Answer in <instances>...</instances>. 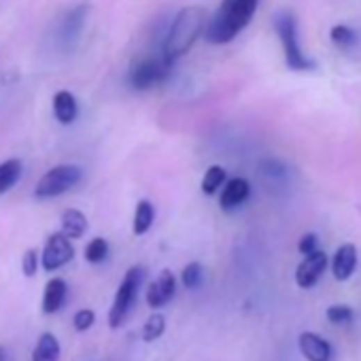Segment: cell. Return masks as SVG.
Masks as SVG:
<instances>
[{
  "mask_svg": "<svg viewBox=\"0 0 361 361\" xmlns=\"http://www.w3.org/2000/svg\"><path fill=\"white\" fill-rule=\"evenodd\" d=\"M257 3L259 0H221L215 15L207 22V41L213 45H225L234 41L238 32H243L251 24L257 11Z\"/></svg>",
  "mask_w": 361,
  "mask_h": 361,
  "instance_id": "6da1fadb",
  "label": "cell"
},
{
  "mask_svg": "<svg viewBox=\"0 0 361 361\" xmlns=\"http://www.w3.org/2000/svg\"><path fill=\"white\" fill-rule=\"evenodd\" d=\"M207 9L204 7H185L177 13L168 34H166V41H164V58L168 62H175L179 58H183L193 45L200 36L204 34L207 28Z\"/></svg>",
  "mask_w": 361,
  "mask_h": 361,
  "instance_id": "7a4b0ae2",
  "label": "cell"
},
{
  "mask_svg": "<svg viewBox=\"0 0 361 361\" xmlns=\"http://www.w3.org/2000/svg\"><path fill=\"white\" fill-rule=\"evenodd\" d=\"M274 28L276 34L283 43L285 51V62L291 70H310L314 64L302 54V47L298 43V22L291 11H280L274 17Z\"/></svg>",
  "mask_w": 361,
  "mask_h": 361,
  "instance_id": "3957f363",
  "label": "cell"
},
{
  "mask_svg": "<svg viewBox=\"0 0 361 361\" xmlns=\"http://www.w3.org/2000/svg\"><path fill=\"white\" fill-rule=\"evenodd\" d=\"M141 280H143V270L138 266L130 268L122 280V285L117 287V294H115V300H113V306L109 310V326L113 330L122 328V323L126 321L134 300H136V294H138V287H141Z\"/></svg>",
  "mask_w": 361,
  "mask_h": 361,
  "instance_id": "277c9868",
  "label": "cell"
},
{
  "mask_svg": "<svg viewBox=\"0 0 361 361\" xmlns=\"http://www.w3.org/2000/svg\"><path fill=\"white\" fill-rule=\"evenodd\" d=\"M83 173L79 166H70V164H62L56 166L51 170H47L41 181L34 187V195L38 200H47V198H56L66 193L68 189H72L79 181H81Z\"/></svg>",
  "mask_w": 361,
  "mask_h": 361,
  "instance_id": "5b68a950",
  "label": "cell"
},
{
  "mask_svg": "<svg viewBox=\"0 0 361 361\" xmlns=\"http://www.w3.org/2000/svg\"><path fill=\"white\" fill-rule=\"evenodd\" d=\"M170 66H173V62H168L164 56L159 60H155V58L141 60L138 64H134V68L130 72L132 88H136V90H151V88L159 86L170 74Z\"/></svg>",
  "mask_w": 361,
  "mask_h": 361,
  "instance_id": "8992f818",
  "label": "cell"
},
{
  "mask_svg": "<svg viewBox=\"0 0 361 361\" xmlns=\"http://www.w3.org/2000/svg\"><path fill=\"white\" fill-rule=\"evenodd\" d=\"M72 257H74V249L70 245V238H66L62 232H58L47 238L41 264L47 272H54V270H60L62 266H66Z\"/></svg>",
  "mask_w": 361,
  "mask_h": 361,
  "instance_id": "52a82bcc",
  "label": "cell"
},
{
  "mask_svg": "<svg viewBox=\"0 0 361 361\" xmlns=\"http://www.w3.org/2000/svg\"><path fill=\"white\" fill-rule=\"evenodd\" d=\"M328 268V255L323 251H312L308 255H304V259L300 262V266L296 268V283L302 289H310L316 285V280L323 276Z\"/></svg>",
  "mask_w": 361,
  "mask_h": 361,
  "instance_id": "ba28073f",
  "label": "cell"
},
{
  "mask_svg": "<svg viewBox=\"0 0 361 361\" xmlns=\"http://www.w3.org/2000/svg\"><path fill=\"white\" fill-rule=\"evenodd\" d=\"M175 291H177V278L173 270L164 268L155 276V280H151V285L147 289V304L151 308H162L173 300Z\"/></svg>",
  "mask_w": 361,
  "mask_h": 361,
  "instance_id": "9c48e42d",
  "label": "cell"
},
{
  "mask_svg": "<svg viewBox=\"0 0 361 361\" xmlns=\"http://www.w3.org/2000/svg\"><path fill=\"white\" fill-rule=\"evenodd\" d=\"M300 351L308 361H332V346L328 340H323L321 336L312 334V332H304L298 338Z\"/></svg>",
  "mask_w": 361,
  "mask_h": 361,
  "instance_id": "30bf717a",
  "label": "cell"
},
{
  "mask_svg": "<svg viewBox=\"0 0 361 361\" xmlns=\"http://www.w3.org/2000/svg\"><path fill=\"white\" fill-rule=\"evenodd\" d=\"M251 193V185L247 179L243 177H236V179H230L221 191V198H219V204L223 211H232L236 207H240L249 198Z\"/></svg>",
  "mask_w": 361,
  "mask_h": 361,
  "instance_id": "8fae6325",
  "label": "cell"
},
{
  "mask_svg": "<svg viewBox=\"0 0 361 361\" xmlns=\"http://www.w3.org/2000/svg\"><path fill=\"white\" fill-rule=\"evenodd\" d=\"M357 268V247L351 243H344L338 247V251L332 257V272L336 280H346L353 276Z\"/></svg>",
  "mask_w": 361,
  "mask_h": 361,
  "instance_id": "7c38bea8",
  "label": "cell"
},
{
  "mask_svg": "<svg viewBox=\"0 0 361 361\" xmlns=\"http://www.w3.org/2000/svg\"><path fill=\"white\" fill-rule=\"evenodd\" d=\"M66 294H68V287L64 283V278H51L43 291V312L45 314L58 312L64 306Z\"/></svg>",
  "mask_w": 361,
  "mask_h": 361,
  "instance_id": "4fadbf2b",
  "label": "cell"
},
{
  "mask_svg": "<svg viewBox=\"0 0 361 361\" xmlns=\"http://www.w3.org/2000/svg\"><path fill=\"white\" fill-rule=\"evenodd\" d=\"M77 113H79V106H77V100L70 92L62 90L54 96V115L62 126L72 124L77 119Z\"/></svg>",
  "mask_w": 361,
  "mask_h": 361,
  "instance_id": "5bb4252c",
  "label": "cell"
},
{
  "mask_svg": "<svg viewBox=\"0 0 361 361\" xmlns=\"http://www.w3.org/2000/svg\"><path fill=\"white\" fill-rule=\"evenodd\" d=\"M62 234L70 240H77V238H81L86 232H88V219L81 211H77V209H68L62 213Z\"/></svg>",
  "mask_w": 361,
  "mask_h": 361,
  "instance_id": "9a60e30c",
  "label": "cell"
},
{
  "mask_svg": "<svg viewBox=\"0 0 361 361\" xmlns=\"http://www.w3.org/2000/svg\"><path fill=\"white\" fill-rule=\"evenodd\" d=\"M32 361H60V340L49 332L41 334L32 351Z\"/></svg>",
  "mask_w": 361,
  "mask_h": 361,
  "instance_id": "2e32d148",
  "label": "cell"
},
{
  "mask_svg": "<svg viewBox=\"0 0 361 361\" xmlns=\"http://www.w3.org/2000/svg\"><path fill=\"white\" fill-rule=\"evenodd\" d=\"M153 219H155V209L149 200H141L136 204V211H134V221H132V232L136 236H143L151 230L153 225Z\"/></svg>",
  "mask_w": 361,
  "mask_h": 361,
  "instance_id": "e0dca14e",
  "label": "cell"
},
{
  "mask_svg": "<svg viewBox=\"0 0 361 361\" xmlns=\"http://www.w3.org/2000/svg\"><path fill=\"white\" fill-rule=\"evenodd\" d=\"M22 177V162L19 159H7L0 164V195L7 193Z\"/></svg>",
  "mask_w": 361,
  "mask_h": 361,
  "instance_id": "ac0fdd59",
  "label": "cell"
},
{
  "mask_svg": "<svg viewBox=\"0 0 361 361\" xmlns=\"http://www.w3.org/2000/svg\"><path fill=\"white\" fill-rule=\"evenodd\" d=\"M164 330H166V319H164V314H157V312H155V314H151V316L145 321L141 338H143L145 342H155L157 338H162Z\"/></svg>",
  "mask_w": 361,
  "mask_h": 361,
  "instance_id": "d6986e66",
  "label": "cell"
},
{
  "mask_svg": "<svg viewBox=\"0 0 361 361\" xmlns=\"http://www.w3.org/2000/svg\"><path fill=\"white\" fill-rule=\"evenodd\" d=\"M330 36H332V43L336 45V47H340V49H348V47H353L355 43H357V34H355V30H351L348 26H334L332 30H330Z\"/></svg>",
  "mask_w": 361,
  "mask_h": 361,
  "instance_id": "ffe728a7",
  "label": "cell"
},
{
  "mask_svg": "<svg viewBox=\"0 0 361 361\" xmlns=\"http://www.w3.org/2000/svg\"><path fill=\"white\" fill-rule=\"evenodd\" d=\"M225 181V170L221 166H211L207 173H204V179H202V191L207 195H213Z\"/></svg>",
  "mask_w": 361,
  "mask_h": 361,
  "instance_id": "44dd1931",
  "label": "cell"
},
{
  "mask_svg": "<svg viewBox=\"0 0 361 361\" xmlns=\"http://www.w3.org/2000/svg\"><path fill=\"white\" fill-rule=\"evenodd\" d=\"M202 276H204V270H202V266H200L198 262L187 264L183 268V272H181V280H183V285L187 289H198L200 283H202Z\"/></svg>",
  "mask_w": 361,
  "mask_h": 361,
  "instance_id": "7402d4cb",
  "label": "cell"
},
{
  "mask_svg": "<svg viewBox=\"0 0 361 361\" xmlns=\"http://www.w3.org/2000/svg\"><path fill=\"white\" fill-rule=\"evenodd\" d=\"M106 255H109V243H106L104 238L90 240L88 247H86V259L90 264H100V262L106 259Z\"/></svg>",
  "mask_w": 361,
  "mask_h": 361,
  "instance_id": "603a6c76",
  "label": "cell"
},
{
  "mask_svg": "<svg viewBox=\"0 0 361 361\" xmlns=\"http://www.w3.org/2000/svg\"><path fill=\"white\" fill-rule=\"evenodd\" d=\"M328 319L334 326H344V323H351L353 321V310L344 304H334L328 308Z\"/></svg>",
  "mask_w": 361,
  "mask_h": 361,
  "instance_id": "cb8c5ba5",
  "label": "cell"
},
{
  "mask_svg": "<svg viewBox=\"0 0 361 361\" xmlns=\"http://www.w3.org/2000/svg\"><path fill=\"white\" fill-rule=\"evenodd\" d=\"M94 321H96V312L92 308H81V310L74 312L72 326H74L77 332H88L94 326Z\"/></svg>",
  "mask_w": 361,
  "mask_h": 361,
  "instance_id": "d4e9b609",
  "label": "cell"
},
{
  "mask_svg": "<svg viewBox=\"0 0 361 361\" xmlns=\"http://www.w3.org/2000/svg\"><path fill=\"white\" fill-rule=\"evenodd\" d=\"M22 270L26 276H34L36 270H38V253L36 249H28L22 257Z\"/></svg>",
  "mask_w": 361,
  "mask_h": 361,
  "instance_id": "484cf974",
  "label": "cell"
},
{
  "mask_svg": "<svg viewBox=\"0 0 361 361\" xmlns=\"http://www.w3.org/2000/svg\"><path fill=\"white\" fill-rule=\"evenodd\" d=\"M316 249H319V238H316V234L308 232V234H304V236L300 238L298 251H300L302 255H308V253H312V251H316Z\"/></svg>",
  "mask_w": 361,
  "mask_h": 361,
  "instance_id": "4316f807",
  "label": "cell"
},
{
  "mask_svg": "<svg viewBox=\"0 0 361 361\" xmlns=\"http://www.w3.org/2000/svg\"><path fill=\"white\" fill-rule=\"evenodd\" d=\"M0 361H5V348L0 346Z\"/></svg>",
  "mask_w": 361,
  "mask_h": 361,
  "instance_id": "83f0119b",
  "label": "cell"
}]
</instances>
